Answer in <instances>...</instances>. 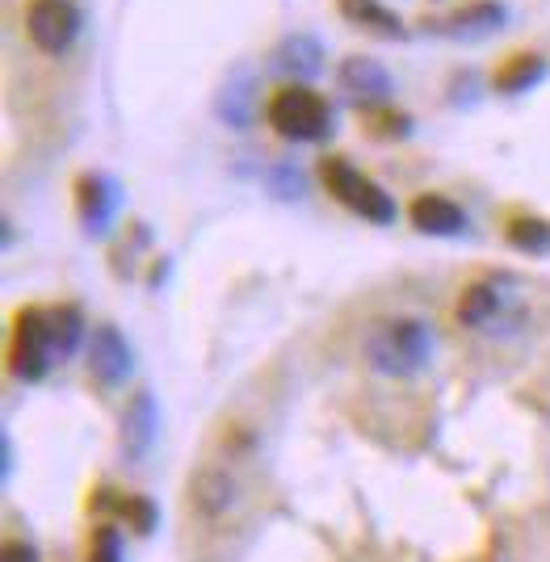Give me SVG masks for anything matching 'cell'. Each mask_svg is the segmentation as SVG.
I'll return each instance as SVG.
<instances>
[{"instance_id":"6da1fadb","label":"cell","mask_w":550,"mask_h":562,"mask_svg":"<svg viewBox=\"0 0 550 562\" xmlns=\"http://www.w3.org/2000/svg\"><path fill=\"white\" fill-rule=\"evenodd\" d=\"M433 349H437V336L416 315L379 319L361 340L366 366L383 378H416L433 361Z\"/></svg>"},{"instance_id":"7a4b0ae2","label":"cell","mask_w":550,"mask_h":562,"mask_svg":"<svg viewBox=\"0 0 550 562\" xmlns=\"http://www.w3.org/2000/svg\"><path fill=\"white\" fill-rule=\"evenodd\" d=\"M265 117L287 143H324L333 135V105L324 93H315L312 85L290 80L278 93H269Z\"/></svg>"},{"instance_id":"3957f363","label":"cell","mask_w":550,"mask_h":562,"mask_svg":"<svg viewBox=\"0 0 550 562\" xmlns=\"http://www.w3.org/2000/svg\"><path fill=\"white\" fill-rule=\"evenodd\" d=\"M319 181H324V189L333 193L345 211H353L358 218H366V223L386 227V223H395V214H400L395 202H391V193H386L379 181H370V177H366L353 160H345V156H324V160H319Z\"/></svg>"},{"instance_id":"277c9868","label":"cell","mask_w":550,"mask_h":562,"mask_svg":"<svg viewBox=\"0 0 550 562\" xmlns=\"http://www.w3.org/2000/svg\"><path fill=\"white\" fill-rule=\"evenodd\" d=\"M458 324L462 328H475V331H513L521 328L526 311H521V294L513 290L508 278H479L471 281L462 294H458L454 306Z\"/></svg>"},{"instance_id":"5b68a950","label":"cell","mask_w":550,"mask_h":562,"mask_svg":"<svg viewBox=\"0 0 550 562\" xmlns=\"http://www.w3.org/2000/svg\"><path fill=\"white\" fill-rule=\"evenodd\" d=\"M59 361L55 352V328L50 306H22L13 315V340H9V370L22 382H38Z\"/></svg>"},{"instance_id":"8992f818","label":"cell","mask_w":550,"mask_h":562,"mask_svg":"<svg viewBox=\"0 0 550 562\" xmlns=\"http://www.w3.org/2000/svg\"><path fill=\"white\" fill-rule=\"evenodd\" d=\"M85 30V13L76 0H30L25 4V34L43 55H68Z\"/></svg>"},{"instance_id":"52a82bcc","label":"cell","mask_w":550,"mask_h":562,"mask_svg":"<svg viewBox=\"0 0 550 562\" xmlns=\"http://www.w3.org/2000/svg\"><path fill=\"white\" fill-rule=\"evenodd\" d=\"M336 85H340V93L349 97L361 114L386 110V105H391V93H395L391 71H386L379 59H370V55H349V59L336 68Z\"/></svg>"},{"instance_id":"ba28073f","label":"cell","mask_w":550,"mask_h":562,"mask_svg":"<svg viewBox=\"0 0 550 562\" xmlns=\"http://www.w3.org/2000/svg\"><path fill=\"white\" fill-rule=\"evenodd\" d=\"M119 202H122V186L110 172H85L76 181V214H80V223H85L89 235L110 232V223L119 214Z\"/></svg>"},{"instance_id":"9c48e42d","label":"cell","mask_w":550,"mask_h":562,"mask_svg":"<svg viewBox=\"0 0 550 562\" xmlns=\"http://www.w3.org/2000/svg\"><path fill=\"white\" fill-rule=\"evenodd\" d=\"M131 366H135V352L126 345V336L114 324H101L93 331V345H89V374H93V382L119 386V382L131 378Z\"/></svg>"},{"instance_id":"30bf717a","label":"cell","mask_w":550,"mask_h":562,"mask_svg":"<svg viewBox=\"0 0 550 562\" xmlns=\"http://www.w3.org/2000/svg\"><path fill=\"white\" fill-rule=\"evenodd\" d=\"M407 218H412L416 232H425V235L467 232V214H462V206H458L454 198H446V193H420V198H412Z\"/></svg>"},{"instance_id":"8fae6325","label":"cell","mask_w":550,"mask_h":562,"mask_svg":"<svg viewBox=\"0 0 550 562\" xmlns=\"http://www.w3.org/2000/svg\"><path fill=\"white\" fill-rule=\"evenodd\" d=\"M504 18H508V13H504V4H496V0H475V4L454 9L446 22L429 25V30L446 34V38H483V34L501 30Z\"/></svg>"},{"instance_id":"7c38bea8","label":"cell","mask_w":550,"mask_h":562,"mask_svg":"<svg viewBox=\"0 0 550 562\" xmlns=\"http://www.w3.org/2000/svg\"><path fill=\"white\" fill-rule=\"evenodd\" d=\"M273 68L294 76V85L315 80L324 71V47H319V38H312V34H290V38H282L278 50H273Z\"/></svg>"},{"instance_id":"4fadbf2b","label":"cell","mask_w":550,"mask_h":562,"mask_svg":"<svg viewBox=\"0 0 550 562\" xmlns=\"http://www.w3.org/2000/svg\"><path fill=\"white\" fill-rule=\"evenodd\" d=\"M547 80V59L538 55V50H517V55H508L496 76H492V85H496V93H529L534 85H542Z\"/></svg>"},{"instance_id":"5bb4252c","label":"cell","mask_w":550,"mask_h":562,"mask_svg":"<svg viewBox=\"0 0 550 562\" xmlns=\"http://www.w3.org/2000/svg\"><path fill=\"white\" fill-rule=\"evenodd\" d=\"M156 398L151 391H139V395L131 398V407H126V420H122V449L131 453V458H139L151 441H156Z\"/></svg>"},{"instance_id":"9a60e30c","label":"cell","mask_w":550,"mask_h":562,"mask_svg":"<svg viewBox=\"0 0 550 562\" xmlns=\"http://www.w3.org/2000/svg\"><path fill=\"white\" fill-rule=\"evenodd\" d=\"M504 239L526 257H550V218L538 214H513L504 223Z\"/></svg>"},{"instance_id":"2e32d148","label":"cell","mask_w":550,"mask_h":562,"mask_svg":"<svg viewBox=\"0 0 550 562\" xmlns=\"http://www.w3.org/2000/svg\"><path fill=\"white\" fill-rule=\"evenodd\" d=\"M236 504V479L223 474V470H206L198 483H193V508H202L206 516L227 513Z\"/></svg>"},{"instance_id":"e0dca14e","label":"cell","mask_w":550,"mask_h":562,"mask_svg":"<svg viewBox=\"0 0 550 562\" xmlns=\"http://www.w3.org/2000/svg\"><path fill=\"white\" fill-rule=\"evenodd\" d=\"M340 13L349 18V22H358L361 30H374V34H383V38H404V22L383 9L379 0H340Z\"/></svg>"},{"instance_id":"ac0fdd59","label":"cell","mask_w":550,"mask_h":562,"mask_svg":"<svg viewBox=\"0 0 550 562\" xmlns=\"http://www.w3.org/2000/svg\"><path fill=\"white\" fill-rule=\"evenodd\" d=\"M50 328H55V352H59V361L72 357L80 349V340H85V315H80V306L72 303L50 306Z\"/></svg>"},{"instance_id":"d6986e66","label":"cell","mask_w":550,"mask_h":562,"mask_svg":"<svg viewBox=\"0 0 550 562\" xmlns=\"http://www.w3.org/2000/svg\"><path fill=\"white\" fill-rule=\"evenodd\" d=\"M85 562H122V533L110 520H101L93 529V538H89V559Z\"/></svg>"},{"instance_id":"ffe728a7","label":"cell","mask_w":550,"mask_h":562,"mask_svg":"<svg viewBox=\"0 0 550 562\" xmlns=\"http://www.w3.org/2000/svg\"><path fill=\"white\" fill-rule=\"evenodd\" d=\"M366 122H370V131L383 135V139H407V135H412V117L395 114L391 105H386V110H370Z\"/></svg>"},{"instance_id":"44dd1931","label":"cell","mask_w":550,"mask_h":562,"mask_svg":"<svg viewBox=\"0 0 550 562\" xmlns=\"http://www.w3.org/2000/svg\"><path fill=\"white\" fill-rule=\"evenodd\" d=\"M269 186L278 189L282 198H303V172L294 165H273L269 168Z\"/></svg>"},{"instance_id":"7402d4cb","label":"cell","mask_w":550,"mask_h":562,"mask_svg":"<svg viewBox=\"0 0 550 562\" xmlns=\"http://www.w3.org/2000/svg\"><path fill=\"white\" fill-rule=\"evenodd\" d=\"M0 562H38V550H34L30 541L9 538L4 541V550H0Z\"/></svg>"}]
</instances>
